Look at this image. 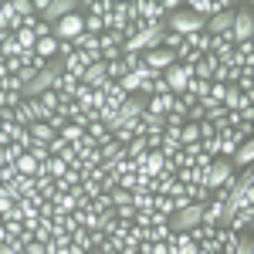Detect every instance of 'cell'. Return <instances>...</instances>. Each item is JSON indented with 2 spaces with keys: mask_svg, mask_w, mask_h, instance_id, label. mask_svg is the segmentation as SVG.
Masks as SVG:
<instances>
[{
  "mask_svg": "<svg viewBox=\"0 0 254 254\" xmlns=\"http://www.w3.org/2000/svg\"><path fill=\"white\" fill-rule=\"evenodd\" d=\"M231 38L234 44L241 41H254V3H237L234 7V24H231Z\"/></svg>",
  "mask_w": 254,
  "mask_h": 254,
  "instance_id": "cell-1",
  "label": "cell"
},
{
  "mask_svg": "<svg viewBox=\"0 0 254 254\" xmlns=\"http://www.w3.org/2000/svg\"><path fill=\"white\" fill-rule=\"evenodd\" d=\"M203 24H207L203 17H196L193 10L180 7L176 14H170V17H166V31H176V34L190 38V34H200V31H203Z\"/></svg>",
  "mask_w": 254,
  "mask_h": 254,
  "instance_id": "cell-2",
  "label": "cell"
},
{
  "mask_svg": "<svg viewBox=\"0 0 254 254\" xmlns=\"http://www.w3.org/2000/svg\"><path fill=\"white\" fill-rule=\"evenodd\" d=\"M234 166H231V159H224V156H214L210 159V166H207V176H203V187L214 193L217 187H224V183H231L234 180Z\"/></svg>",
  "mask_w": 254,
  "mask_h": 254,
  "instance_id": "cell-3",
  "label": "cell"
},
{
  "mask_svg": "<svg viewBox=\"0 0 254 254\" xmlns=\"http://www.w3.org/2000/svg\"><path fill=\"white\" fill-rule=\"evenodd\" d=\"M78 34H85V17H81L78 10L68 14V17H61L58 24H55V38L58 41H75Z\"/></svg>",
  "mask_w": 254,
  "mask_h": 254,
  "instance_id": "cell-4",
  "label": "cell"
},
{
  "mask_svg": "<svg viewBox=\"0 0 254 254\" xmlns=\"http://www.w3.org/2000/svg\"><path fill=\"white\" fill-rule=\"evenodd\" d=\"M142 64H146L149 71H156V75H166V71L176 64V58H173V51L156 48V51H146V55H142Z\"/></svg>",
  "mask_w": 254,
  "mask_h": 254,
  "instance_id": "cell-5",
  "label": "cell"
},
{
  "mask_svg": "<svg viewBox=\"0 0 254 254\" xmlns=\"http://www.w3.org/2000/svg\"><path fill=\"white\" fill-rule=\"evenodd\" d=\"M163 78H166V85H170V92L180 95V92H187V85H190V78H193V68H190V64H173Z\"/></svg>",
  "mask_w": 254,
  "mask_h": 254,
  "instance_id": "cell-6",
  "label": "cell"
},
{
  "mask_svg": "<svg viewBox=\"0 0 254 254\" xmlns=\"http://www.w3.org/2000/svg\"><path fill=\"white\" fill-rule=\"evenodd\" d=\"M220 227H231V231H237V234H251L254 227V207H244V210H234V214L227 217Z\"/></svg>",
  "mask_w": 254,
  "mask_h": 254,
  "instance_id": "cell-7",
  "label": "cell"
},
{
  "mask_svg": "<svg viewBox=\"0 0 254 254\" xmlns=\"http://www.w3.org/2000/svg\"><path fill=\"white\" fill-rule=\"evenodd\" d=\"M142 112H146V98H142V95H129L126 102H122V109H119L122 122H136Z\"/></svg>",
  "mask_w": 254,
  "mask_h": 254,
  "instance_id": "cell-8",
  "label": "cell"
},
{
  "mask_svg": "<svg viewBox=\"0 0 254 254\" xmlns=\"http://www.w3.org/2000/svg\"><path fill=\"white\" fill-rule=\"evenodd\" d=\"M173 102H176L173 92H166V95H149L146 98V112H149V116H166V112L173 109Z\"/></svg>",
  "mask_w": 254,
  "mask_h": 254,
  "instance_id": "cell-9",
  "label": "cell"
},
{
  "mask_svg": "<svg viewBox=\"0 0 254 254\" xmlns=\"http://www.w3.org/2000/svg\"><path fill=\"white\" fill-rule=\"evenodd\" d=\"M237 241H241V234H237V231H231V227H217V231H214V244L224 254H234Z\"/></svg>",
  "mask_w": 254,
  "mask_h": 254,
  "instance_id": "cell-10",
  "label": "cell"
},
{
  "mask_svg": "<svg viewBox=\"0 0 254 254\" xmlns=\"http://www.w3.org/2000/svg\"><path fill=\"white\" fill-rule=\"evenodd\" d=\"M234 68H254V41H241L234 48Z\"/></svg>",
  "mask_w": 254,
  "mask_h": 254,
  "instance_id": "cell-11",
  "label": "cell"
},
{
  "mask_svg": "<svg viewBox=\"0 0 254 254\" xmlns=\"http://www.w3.org/2000/svg\"><path fill=\"white\" fill-rule=\"evenodd\" d=\"M109 81V75H105V61H98V64H92L85 75H81V85H88V88H102Z\"/></svg>",
  "mask_w": 254,
  "mask_h": 254,
  "instance_id": "cell-12",
  "label": "cell"
},
{
  "mask_svg": "<svg viewBox=\"0 0 254 254\" xmlns=\"http://www.w3.org/2000/svg\"><path fill=\"white\" fill-rule=\"evenodd\" d=\"M102 92H105V105H109V109H122V102H126V92H122V88H119V81H105V85H102Z\"/></svg>",
  "mask_w": 254,
  "mask_h": 254,
  "instance_id": "cell-13",
  "label": "cell"
},
{
  "mask_svg": "<svg viewBox=\"0 0 254 254\" xmlns=\"http://www.w3.org/2000/svg\"><path fill=\"white\" fill-rule=\"evenodd\" d=\"M98 153H102V159H105V163H116L119 156H126V149H122L112 136H105L102 142H98Z\"/></svg>",
  "mask_w": 254,
  "mask_h": 254,
  "instance_id": "cell-14",
  "label": "cell"
},
{
  "mask_svg": "<svg viewBox=\"0 0 254 254\" xmlns=\"http://www.w3.org/2000/svg\"><path fill=\"white\" fill-rule=\"evenodd\" d=\"M210 44H214V38H210L207 31H200V34H190V38H187V48H193L196 55H210Z\"/></svg>",
  "mask_w": 254,
  "mask_h": 254,
  "instance_id": "cell-15",
  "label": "cell"
},
{
  "mask_svg": "<svg viewBox=\"0 0 254 254\" xmlns=\"http://www.w3.org/2000/svg\"><path fill=\"white\" fill-rule=\"evenodd\" d=\"M27 132H31V139H34V142H44V146H48L51 139L58 136V132L48 126V122H34V126H27Z\"/></svg>",
  "mask_w": 254,
  "mask_h": 254,
  "instance_id": "cell-16",
  "label": "cell"
},
{
  "mask_svg": "<svg viewBox=\"0 0 254 254\" xmlns=\"http://www.w3.org/2000/svg\"><path fill=\"white\" fill-rule=\"evenodd\" d=\"M14 122H17L20 129H27V126H34V109H31V102L24 98L17 109H14Z\"/></svg>",
  "mask_w": 254,
  "mask_h": 254,
  "instance_id": "cell-17",
  "label": "cell"
},
{
  "mask_svg": "<svg viewBox=\"0 0 254 254\" xmlns=\"http://www.w3.org/2000/svg\"><path fill=\"white\" fill-rule=\"evenodd\" d=\"M34 51H38L44 61H55V58H58V38H55V34H51V38H41Z\"/></svg>",
  "mask_w": 254,
  "mask_h": 254,
  "instance_id": "cell-18",
  "label": "cell"
},
{
  "mask_svg": "<svg viewBox=\"0 0 254 254\" xmlns=\"http://www.w3.org/2000/svg\"><path fill=\"white\" fill-rule=\"evenodd\" d=\"M14 38H17V44H20V51H24V55H31V51L38 48V34H34L31 27H20Z\"/></svg>",
  "mask_w": 254,
  "mask_h": 254,
  "instance_id": "cell-19",
  "label": "cell"
},
{
  "mask_svg": "<svg viewBox=\"0 0 254 254\" xmlns=\"http://www.w3.org/2000/svg\"><path fill=\"white\" fill-rule=\"evenodd\" d=\"M146 153H149V146H146V136H136L132 142H129V146H126V156L132 159V163H139V159L146 156Z\"/></svg>",
  "mask_w": 254,
  "mask_h": 254,
  "instance_id": "cell-20",
  "label": "cell"
},
{
  "mask_svg": "<svg viewBox=\"0 0 254 254\" xmlns=\"http://www.w3.org/2000/svg\"><path fill=\"white\" fill-rule=\"evenodd\" d=\"M196 142H200V126L196 122H187L180 129V146H196Z\"/></svg>",
  "mask_w": 254,
  "mask_h": 254,
  "instance_id": "cell-21",
  "label": "cell"
},
{
  "mask_svg": "<svg viewBox=\"0 0 254 254\" xmlns=\"http://www.w3.org/2000/svg\"><path fill=\"white\" fill-rule=\"evenodd\" d=\"M68 237H71V244H78L85 254H95V248H92V237H88V231H85V227H75Z\"/></svg>",
  "mask_w": 254,
  "mask_h": 254,
  "instance_id": "cell-22",
  "label": "cell"
},
{
  "mask_svg": "<svg viewBox=\"0 0 254 254\" xmlns=\"http://www.w3.org/2000/svg\"><path fill=\"white\" fill-rule=\"evenodd\" d=\"M14 166H17V173H20V176H38V159L31 156V153H24V156H20Z\"/></svg>",
  "mask_w": 254,
  "mask_h": 254,
  "instance_id": "cell-23",
  "label": "cell"
},
{
  "mask_svg": "<svg viewBox=\"0 0 254 254\" xmlns=\"http://www.w3.org/2000/svg\"><path fill=\"white\" fill-rule=\"evenodd\" d=\"M214 231H217V227H207V224H196V227H190L187 234H190V241H193V244H203V241H210V237H214Z\"/></svg>",
  "mask_w": 254,
  "mask_h": 254,
  "instance_id": "cell-24",
  "label": "cell"
},
{
  "mask_svg": "<svg viewBox=\"0 0 254 254\" xmlns=\"http://www.w3.org/2000/svg\"><path fill=\"white\" fill-rule=\"evenodd\" d=\"M92 210H95V214H102V217H105V214H112V210H116V207H112V196L102 190V193H98L95 200H92Z\"/></svg>",
  "mask_w": 254,
  "mask_h": 254,
  "instance_id": "cell-25",
  "label": "cell"
},
{
  "mask_svg": "<svg viewBox=\"0 0 254 254\" xmlns=\"http://www.w3.org/2000/svg\"><path fill=\"white\" fill-rule=\"evenodd\" d=\"M153 210L163 217H173L176 207H173V196H153Z\"/></svg>",
  "mask_w": 254,
  "mask_h": 254,
  "instance_id": "cell-26",
  "label": "cell"
},
{
  "mask_svg": "<svg viewBox=\"0 0 254 254\" xmlns=\"http://www.w3.org/2000/svg\"><path fill=\"white\" fill-rule=\"evenodd\" d=\"M119 58H122V48L112 44V41L102 34V61H119Z\"/></svg>",
  "mask_w": 254,
  "mask_h": 254,
  "instance_id": "cell-27",
  "label": "cell"
},
{
  "mask_svg": "<svg viewBox=\"0 0 254 254\" xmlns=\"http://www.w3.org/2000/svg\"><path fill=\"white\" fill-rule=\"evenodd\" d=\"M38 102L44 105V109H48V112H58V105H61V95H58V88H48V92H44V95H41Z\"/></svg>",
  "mask_w": 254,
  "mask_h": 254,
  "instance_id": "cell-28",
  "label": "cell"
},
{
  "mask_svg": "<svg viewBox=\"0 0 254 254\" xmlns=\"http://www.w3.org/2000/svg\"><path fill=\"white\" fill-rule=\"evenodd\" d=\"M139 85H142V81H139L136 75H132V71H129V75H122V78H119V88H122V92H126V95H139Z\"/></svg>",
  "mask_w": 254,
  "mask_h": 254,
  "instance_id": "cell-29",
  "label": "cell"
},
{
  "mask_svg": "<svg viewBox=\"0 0 254 254\" xmlns=\"http://www.w3.org/2000/svg\"><path fill=\"white\" fill-rule=\"evenodd\" d=\"M58 136L64 139V142H68V146H71V142H78V139L85 136V129H81V126H75V122H68V126H64V129H61Z\"/></svg>",
  "mask_w": 254,
  "mask_h": 254,
  "instance_id": "cell-30",
  "label": "cell"
},
{
  "mask_svg": "<svg viewBox=\"0 0 254 254\" xmlns=\"http://www.w3.org/2000/svg\"><path fill=\"white\" fill-rule=\"evenodd\" d=\"M85 132H88V136L95 139V146H98V142H102L105 136H112V132L105 129V122H102V119H95V122H88V129H85Z\"/></svg>",
  "mask_w": 254,
  "mask_h": 254,
  "instance_id": "cell-31",
  "label": "cell"
},
{
  "mask_svg": "<svg viewBox=\"0 0 254 254\" xmlns=\"http://www.w3.org/2000/svg\"><path fill=\"white\" fill-rule=\"evenodd\" d=\"M132 207H136V210H153V193H146V190H132Z\"/></svg>",
  "mask_w": 254,
  "mask_h": 254,
  "instance_id": "cell-32",
  "label": "cell"
},
{
  "mask_svg": "<svg viewBox=\"0 0 254 254\" xmlns=\"http://www.w3.org/2000/svg\"><path fill=\"white\" fill-rule=\"evenodd\" d=\"M109 166H112V173H119V176H126V173H136V163H132L129 156H119L116 163H109Z\"/></svg>",
  "mask_w": 254,
  "mask_h": 254,
  "instance_id": "cell-33",
  "label": "cell"
},
{
  "mask_svg": "<svg viewBox=\"0 0 254 254\" xmlns=\"http://www.w3.org/2000/svg\"><path fill=\"white\" fill-rule=\"evenodd\" d=\"M105 75H109V81H119L122 75H129V71H126V64L119 58V61H105Z\"/></svg>",
  "mask_w": 254,
  "mask_h": 254,
  "instance_id": "cell-34",
  "label": "cell"
},
{
  "mask_svg": "<svg viewBox=\"0 0 254 254\" xmlns=\"http://www.w3.org/2000/svg\"><path fill=\"white\" fill-rule=\"evenodd\" d=\"M109 196H112V207H132V193H129V190H122V187H116Z\"/></svg>",
  "mask_w": 254,
  "mask_h": 254,
  "instance_id": "cell-35",
  "label": "cell"
},
{
  "mask_svg": "<svg viewBox=\"0 0 254 254\" xmlns=\"http://www.w3.org/2000/svg\"><path fill=\"white\" fill-rule=\"evenodd\" d=\"M34 180H38V193L44 196V200H51V196H55V180H51V176H34Z\"/></svg>",
  "mask_w": 254,
  "mask_h": 254,
  "instance_id": "cell-36",
  "label": "cell"
},
{
  "mask_svg": "<svg viewBox=\"0 0 254 254\" xmlns=\"http://www.w3.org/2000/svg\"><path fill=\"white\" fill-rule=\"evenodd\" d=\"M27 153H31V156L38 159V166H41V163H48V159H51V149H48L44 142H31V149H27Z\"/></svg>",
  "mask_w": 254,
  "mask_h": 254,
  "instance_id": "cell-37",
  "label": "cell"
},
{
  "mask_svg": "<svg viewBox=\"0 0 254 254\" xmlns=\"http://www.w3.org/2000/svg\"><path fill=\"white\" fill-rule=\"evenodd\" d=\"M0 88H3V92H17V95H24V81H20L17 75H7V78L0 81Z\"/></svg>",
  "mask_w": 254,
  "mask_h": 254,
  "instance_id": "cell-38",
  "label": "cell"
},
{
  "mask_svg": "<svg viewBox=\"0 0 254 254\" xmlns=\"http://www.w3.org/2000/svg\"><path fill=\"white\" fill-rule=\"evenodd\" d=\"M112 139H116L119 146H122V149H126V146H129V142H132V139H136V132H132V129H129V126H122V129H116V132H112Z\"/></svg>",
  "mask_w": 254,
  "mask_h": 254,
  "instance_id": "cell-39",
  "label": "cell"
},
{
  "mask_svg": "<svg viewBox=\"0 0 254 254\" xmlns=\"http://www.w3.org/2000/svg\"><path fill=\"white\" fill-rule=\"evenodd\" d=\"M14 203H17V200H14V196H10V187H0V217L7 214V210H10V207H14Z\"/></svg>",
  "mask_w": 254,
  "mask_h": 254,
  "instance_id": "cell-40",
  "label": "cell"
},
{
  "mask_svg": "<svg viewBox=\"0 0 254 254\" xmlns=\"http://www.w3.org/2000/svg\"><path fill=\"white\" fill-rule=\"evenodd\" d=\"M234 254H254V237H251V234H241V241H237Z\"/></svg>",
  "mask_w": 254,
  "mask_h": 254,
  "instance_id": "cell-41",
  "label": "cell"
},
{
  "mask_svg": "<svg viewBox=\"0 0 254 254\" xmlns=\"http://www.w3.org/2000/svg\"><path fill=\"white\" fill-rule=\"evenodd\" d=\"M78 48H75V41H58V61H64V58H71Z\"/></svg>",
  "mask_w": 254,
  "mask_h": 254,
  "instance_id": "cell-42",
  "label": "cell"
},
{
  "mask_svg": "<svg viewBox=\"0 0 254 254\" xmlns=\"http://www.w3.org/2000/svg\"><path fill=\"white\" fill-rule=\"evenodd\" d=\"M109 173H112V166H109V163H102V166H95V170L88 173V180H92V183H102Z\"/></svg>",
  "mask_w": 254,
  "mask_h": 254,
  "instance_id": "cell-43",
  "label": "cell"
},
{
  "mask_svg": "<svg viewBox=\"0 0 254 254\" xmlns=\"http://www.w3.org/2000/svg\"><path fill=\"white\" fill-rule=\"evenodd\" d=\"M3 224H24V210H20L17 203H14V207L3 214Z\"/></svg>",
  "mask_w": 254,
  "mask_h": 254,
  "instance_id": "cell-44",
  "label": "cell"
},
{
  "mask_svg": "<svg viewBox=\"0 0 254 254\" xmlns=\"http://www.w3.org/2000/svg\"><path fill=\"white\" fill-rule=\"evenodd\" d=\"M31 31L38 34V41H41V38H51V34H55V27H51V24H44V20H41V17H38V24H34Z\"/></svg>",
  "mask_w": 254,
  "mask_h": 254,
  "instance_id": "cell-45",
  "label": "cell"
},
{
  "mask_svg": "<svg viewBox=\"0 0 254 254\" xmlns=\"http://www.w3.org/2000/svg\"><path fill=\"white\" fill-rule=\"evenodd\" d=\"M224 95H227V85H220V81H210V98H214L217 105L224 102Z\"/></svg>",
  "mask_w": 254,
  "mask_h": 254,
  "instance_id": "cell-46",
  "label": "cell"
},
{
  "mask_svg": "<svg viewBox=\"0 0 254 254\" xmlns=\"http://www.w3.org/2000/svg\"><path fill=\"white\" fill-rule=\"evenodd\" d=\"M203 119H207V109H203V105H200V102H196L193 109H190V112H187V122H203Z\"/></svg>",
  "mask_w": 254,
  "mask_h": 254,
  "instance_id": "cell-47",
  "label": "cell"
},
{
  "mask_svg": "<svg viewBox=\"0 0 254 254\" xmlns=\"http://www.w3.org/2000/svg\"><path fill=\"white\" fill-rule=\"evenodd\" d=\"M3 64H7V75H20V68H24V55H20V58H7Z\"/></svg>",
  "mask_w": 254,
  "mask_h": 254,
  "instance_id": "cell-48",
  "label": "cell"
},
{
  "mask_svg": "<svg viewBox=\"0 0 254 254\" xmlns=\"http://www.w3.org/2000/svg\"><path fill=\"white\" fill-rule=\"evenodd\" d=\"M116 187H119V173H109L105 180H102V190H105V193H112Z\"/></svg>",
  "mask_w": 254,
  "mask_h": 254,
  "instance_id": "cell-49",
  "label": "cell"
},
{
  "mask_svg": "<svg viewBox=\"0 0 254 254\" xmlns=\"http://www.w3.org/2000/svg\"><path fill=\"white\" fill-rule=\"evenodd\" d=\"M146 146L149 149H159L163 146V132H146Z\"/></svg>",
  "mask_w": 254,
  "mask_h": 254,
  "instance_id": "cell-50",
  "label": "cell"
},
{
  "mask_svg": "<svg viewBox=\"0 0 254 254\" xmlns=\"http://www.w3.org/2000/svg\"><path fill=\"white\" fill-rule=\"evenodd\" d=\"M64 146H68V142H64V139H61V136H55V139H51V142H48V149H51V156H58V153H61V149H64Z\"/></svg>",
  "mask_w": 254,
  "mask_h": 254,
  "instance_id": "cell-51",
  "label": "cell"
},
{
  "mask_svg": "<svg viewBox=\"0 0 254 254\" xmlns=\"http://www.w3.org/2000/svg\"><path fill=\"white\" fill-rule=\"evenodd\" d=\"M3 166H14V163L7 159V146H0V170H3Z\"/></svg>",
  "mask_w": 254,
  "mask_h": 254,
  "instance_id": "cell-52",
  "label": "cell"
},
{
  "mask_svg": "<svg viewBox=\"0 0 254 254\" xmlns=\"http://www.w3.org/2000/svg\"><path fill=\"white\" fill-rule=\"evenodd\" d=\"M0 31H7V7H3V0H0Z\"/></svg>",
  "mask_w": 254,
  "mask_h": 254,
  "instance_id": "cell-53",
  "label": "cell"
},
{
  "mask_svg": "<svg viewBox=\"0 0 254 254\" xmlns=\"http://www.w3.org/2000/svg\"><path fill=\"white\" fill-rule=\"evenodd\" d=\"M7 241H10V234H7V227L0 224V244H7Z\"/></svg>",
  "mask_w": 254,
  "mask_h": 254,
  "instance_id": "cell-54",
  "label": "cell"
},
{
  "mask_svg": "<svg viewBox=\"0 0 254 254\" xmlns=\"http://www.w3.org/2000/svg\"><path fill=\"white\" fill-rule=\"evenodd\" d=\"M7 78V64H3V61H0V81Z\"/></svg>",
  "mask_w": 254,
  "mask_h": 254,
  "instance_id": "cell-55",
  "label": "cell"
},
{
  "mask_svg": "<svg viewBox=\"0 0 254 254\" xmlns=\"http://www.w3.org/2000/svg\"><path fill=\"white\" fill-rule=\"evenodd\" d=\"M0 224H3V217H0Z\"/></svg>",
  "mask_w": 254,
  "mask_h": 254,
  "instance_id": "cell-56",
  "label": "cell"
}]
</instances>
